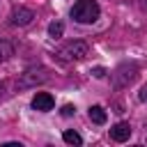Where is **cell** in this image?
Returning a JSON list of instances; mask_svg holds the SVG:
<instances>
[{"instance_id": "12", "label": "cell", "mask_w": 147, "mask_h": 147, "mask_svg": "<svg viewBox=\"0 0 147 147\" xmlns=\"http://www.w3.org/2000/svg\"><path fill=\"white\" fill-rule=\"evenodd\" d=\"M92 76H94V78H103V76H106V69H103V67H94V69H92Z\"/></svg>"}, {"instance_id": "2", "label": "cell", "mask_w": 147, "mask_h": 147, "mask_svg": "<svg viewBox=\"0 0 147 147\" xmlns=\"http://www.w3.org/2000/svg\"><path fill=\"white\" fill-rule=\"evenodd\" d=\"M87 55V44L85 41H67L64 46H60L55 51V57L60 62H76V60H83Z\"/></svg>"}, {"instance_id": "13", "label": "cell", "mask_w": 147, "mask_h": 147, "mask_svg": "<svg viewBox=\"0 0 147 147\" xmlns=\"http://www.w3.org/2000/svg\"><path fill=\"white\" fill-rule=\"evenodd\" d=\"M138 96H140V101H147V85L140 87V94H138Z\"/></svg>"}, {"instance_id": "4", "label": "cell", "mask_w": 147, "mask_h": 147, "mask_svg": "<svg viewBox=\"0 0 147 147\" xmlns=\"http://www.w3.org/2000/svg\"><path fill=\"white\" fill-rule=\"evenodd\" d=\"M32 18H34V11L28 9V7H16V9H11V14H9V23H11V25H30Z\"/></svg>"}, {"instance_id": "1", "label": "cell", "mask_w": 147, "mask_h": 147, "mask_svg": "<svg viewBox=\"0 0 147 147\" xmlns=\"http://www.w3.org/2000/svg\"><path fill=\"white\" fill-rule=\"evenodd\" d=\"M101 9L96 5V0H78L74 7H71V18L76 23H94L99 18Z\"/></svg>"}, {"instance_id": "9", "label": "cell", "mask_w": 147, "mask_h": 147, "mask_svg": "<svg viewBox=\"0 0 147 147\" xmlns=\"http://www.w3.org/2000/svg\"><path fill=\"white\" fill-rule=\"evenodd\" d=\"M11 55H14V46H11L9 41L0 39V62H7Z\"/></svg>"}, {"instance_id": "3", "label": "cell", "mask_w": 147, "mask_h": 147, "mask_svg": "<svg viewBox=\"0 0 147 147\" xmlns=\"http://www.w3.org/2000/svg\"><path fill=\"white\" fill-rule=\"evenodd\" d=\"M51 76H48V71L44 69V67H37V69H28L25 74H21V78H18V87H32V85H41V83H46Z\"/></svg>"}, {"instance_id": "6", "label": "cell", "mask_w": 147, "mask_h": 147, "mask_svg": "<svg viewBox=\"0 0 147 147\" xmlns=\"http://www.w3.org/2000/svg\"><path fill=\"white\" fill-rule=\"evenodd\" d=\"M110 138H113L115 142L129 140V138H131V124H129V122H117V124L110 129Z\"/></svg>"}, {"instance_id": "11", "label": "cell", "mask_w": 147, "mask_h": 147, "mask_svg": "<svg viewBox=\"0 0 147 147\" xmlns=\"http://www.w3.org/2000/svg\"><path fill=\"white\" fill-rule=\"evenodd\" d=\"M60 113H62V117H71V115L76 113V108H74L71 103H67V106H62V110H60Z\"/></svg>"}, {"instance_id": "5", "label": "cell", "mask_w": 147, "mask_h": 147, "mask_svg": "<svg viewBox=\"0 0 147 147\" xmlns=\"http://www.w3.org/2000/svg\"><path fill=\"white\" fill-rule=\"evenodd\" d=\"M53 106H55V99L48 92H37L32 96V108L39 113H48V110H53Z\"/></svg>"}, {"instance_id": "14", "label": "cell", "mask_w": 147, "mask_h": 147, "mask_svg": "<svg viewBox=\"0 0 147 147\" xmlns=\"http://www.w3.org/2000/svg\"><path fill=\"white\" fill-rule=\"evenodd\" d=\"M2 94H5V83H0V99H2Z\"/></svg>"}, {"instance_id": "7", "label": "cell", "mask_w": 147, "mask_h": 147, "mask_svg": "<svg viewBox=\"0 0 147 147\" xmlns=\"http://www.w3.org/2000/svg\"><path fill=\"white\" fill-rule=\"evenodd\" d=\"M106 110H103V106H92L90 108V119L94 122V124H103L106 122Z\"/></svg>"}, {"instance_id": "10", "label": "cell", "mask_w": 147, "mask_h": 147, "mask_svg": "<svg viewBox=\"0 0 147 147\" xmlns=\"http://www.w3.org/2000/svg\"><path fill=\"white\" fill-rule=\"evenodd\" d=\"M62 32H64V25H62L60 21H53V23L48 25V34H51L53 39H60V37H62Z\"/></svg>"}, {"instance_id": "8", "label": "cell", "mask_w": 147, "mask_h": 147, "mask_svg": "<svg viewBox=\"0 0 147 147\" xmlns=\"http://www.w3.org/2000/svg\"><path fill=\"white\" fill-rule=\"evenodd\" d=\"M62 140H64L67 145H76V147H78V145H83V138H80V133H76V131H71V129L62 133Z\"/></svg>"}]
</instances>
